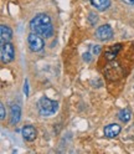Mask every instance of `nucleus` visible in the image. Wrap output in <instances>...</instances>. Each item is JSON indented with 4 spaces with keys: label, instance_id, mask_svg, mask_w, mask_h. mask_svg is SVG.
Segmentation results:
<instances>
[{
    "label": "nucleus",
    "instance_id": "f03ea898",
    "mask_svg": "<svg viewBox=\"0 0 134 154\" xmlns=\"http://www.w3.org/2000/svg\"><path fill=\"white\" fill-rule=\"evenodd\" d=\"M37 106H39L40 114L44 116V117H49V116H52L53 113H56L57 108H59V103H57L56 101H52L50 98H47V97L40 98Z\"/></svg>",
    "mask_w": 134,
    "mask_h": 154
},
{
    "label": "nucleus",
    "instance_id": "0eeeda50",
    "mask_svg": "<svg viewBox=\"0 0 134 154\" xmlns=\"http://www.w3.org/2000/svg\"><path fill=\"white\" fill-rule=\"evenodd\" d=\"M21 134H23V137H24L25 140L32 142L36 138V129H35L34 126H25L21 129Z\"/></svg>",
    "mask_w": 134,
    "mask_h": 154
},
{
    "label": "nucleus",
    "instance_id": "f257e3e1",
    "mask_svg": "<svg viewBox=\"0 0 134 154\" xmlns=\"http://www.w3.org/2000/svg\"><path fill=\"white\" fill-rule=\"evenodd\" d=\"M30 27H31L32 32H36V34L45 36V37H50L53 32L51 19H50L49 15H46V14L36 15L30 21Z\"/></svg>",
    "mask_w": 134,
    "mask_h": 154
},
{
    "label": "nucleus",
    "instance_id": "ddd939ff",
    "mask_svg": "<svg viewBox=\"0 0 134 154\" xmlns=\"http://www.w3.org/2000/svg\"><path fill=\"white\" fill-rule=\"evenodd\" d=\"M99 52H101V47L99 46H92V55H94V56H97V55H99Z\"/></svg>",
    "mask_w": 134,
    "mask_h": 154
},
{
    "label": "nucleus",
    "instance_id": "2eb2a0df",
    "mask_svg": "<svg viewBox=\"0 0 134 154\" xmlns=\"http://www.w3.org/2000/svg\"><path fill=\"white\" fill-rule=\"evenodd\" d=\"M0 118H2V119L5 118V108H4V104L3 103L0 104Z\"/></svg>",
    "mask_w": 134,
    "mask_h": 154
},
{
    "label": "nucleus",
    "instance_id": "a211bd4d",
    "mask_svg": "<svg viewBox=\"0 0 134 154\" xmlns=\"http://www.w3.org/2000/svg\"><path fill=\"white\" fill-rule=\"evenodd\" d=\"M123 2L128 5H134V0H123Z\"/></svg>",
    "mask_w": 134,
    "mask_h": 154
},
{
    "label": "nucleus",
    "instance_id": "6e6552de",
    "mask_svg": "<svg viewBox=\"0 0 134 154\" xmlns=\"http://www.w3.org/2000/svg\"><path fill=\"white\" fill-rule=\"evenodd\" d=\"M122 50V44H116V45H112L109 46L108 49L106 50V59L108 61L113 60L114 57H116L118 55V52Z\"/></svg>",
    "mask_w": 134,
    "mask_h": 154
},
{
    "label": "nucleus",
    "instance_id": "39448f33",
    "mask_svg": "<svg viewBox=\"0 0 134 154\" xmlns=\"http://www.w3.org/2000/svg\"><path fill=\"white\" fill-rule=\"evenodd\" d=\"M113 36V30L109 25H102L96 30V37L101 41H107Z\"/></svg>",
    "mask_w": 134,
    "mask_h": 154
},
{
    "label": "nucleus",
    "instance_id": "7ed1b4c3",
    "mask_svg": "<svg viewBox=\"0 0 134 154\" xmlns=\"http://www.w3.org/2000/svg\"><path fill=\"white\" fill-rule=\"evenodd\" d=\"M27 42H29V47H30V50L34 51V52H39L44 49V40L41 38V35L36 34V32H32L27 37Z\"/></svg>",
    "mask_w": 134,
    "mask_h": 154
},
{
    "label": "nucleus",
    "instance_id": "4468645a",
    "mask_svg": "<svg viewBox=\"0 0 134 154\" xmlns=\"http://www.w3.org/2000/svg\"><path fill=\"white\" fill-rule=\"evenodd\" d=\"M90 23H91V25H94L96 23H97V20H98V17H97V15L94 16V14H90Z\"/></svg>",
    "mask_w": 134,
    "mask_h": 154
},
{
    "label": "nucleus",
    "instance_id": "f8f14e48",
    "mask_svg": "<svg viewBox=\"0 0 134 154\" xmlns=\"http://www.w3.org/2000/svg\"><path fill=\"white\" fill-rule=\"evenodd\" d=\"M118 118H119V121L123 122V123L129 122L130 118H132V112H130V109H129V108H123L122 111H119Z\"/></svg>",
    "mask_w": 134,
    "mask_h": 154
},
{
    "label": "nucleus",
    "instance_id": "20e7f679",
    "mask_svg": "<svg viewBox=\"0 0 134 154\" xmlns=\"http://www.w3.org/2000/svg\"><path fill=\"white\" fill-rule=\"evenodd\" d=\"M0 55H2L3 63L11 62L14 60V56H15L14 46L10 42H2V51H0Z\"/></svg>",
    "mask_w": 134,
    "mask_h": 154
},
{
    "label": "nucleus",
    "instance_id": "9d476101",
    "mask_svg": "<svg viewBox=\"0 0 134 154\" xmlns=\"http://www.w3.org/2000/svg\"><path fill=\"white\" fill-rule=\"evenodd\" d=\"M0 35H2V42H9L13 36V31L9 26L2 25V27H0Z\"/></svg>",
    "mask_w": 134,
    "mask_h": 154
},
{
    "label": "nucleus",
    "instance_id": "9b49d317",
    "mask_svg": "<svg viewBox=\"0 0 134 154\" xmlns=\"http://www.w3.org/2000/svg\"><path fill=\"white\" fill-rule=\"evenodd\" d=\"M92 6H94L97 10L99 11H103L106 10V9H108L109 4H111V0H90Z\"/></svg>",
    "mask_w": 134,
    "mask_h": 154
},
{
    "label": "nucleus",
    "instance_id": "423d86ee",
    "mask_svg": "<svg viewBox=\"0 0 134 154\" xmlns=\"http://www.w3.org/2000/svg\"><path fill=\"white\" fill-rule=\"evenodd\" d=\"M120 131H122V128H120L119 124L112 123V124L106 126V128H104V136H106L107 138H116L120 133Z\"/></svg>",
    "mask_w": 134,
    "mask_h": 154
},
{
    "label": "nucleus",
    "instance_id": "1a4fd4ad",
    "mask_svg": "<svg viewBox=\"0 0 134 154\" xmlns=\"http://www.w3.org/2000/svg\"><path fill=\"white\" fill-rule=\"evenodd\" d=\"M10 122L11 124H17L19 121H20V116H21V109L17 104H13L11 109H10Z\"/></svg>",
    "mask_w": 134,
    "mask_h": 154
},
{
    "label": "nucleus",
    "instance_id": "dca6fc26",
    "mask_svg": "<svg viewBox=\"0 0 134 154\" xmlns=\"http://www.w3.org/2000/svg\"><path fill=\"white\" fill-rule=\"evenodd\" d=\"M90 56H91V54H90V52H88V54H84V57H83V59H84V61H87V62H90V61L92 60V59H91V57H90Z\"/></svg>",
    "mask_w": 134,
    "mask_h": 154
},
{
    "label": "nucleus",
    "instance_id": "f3484780",
    "mask_svg": "<svg viewBox=\"0 0 134 154\" xmlns=\"http://www.w3.org/2000/svg\"><path fill=\"white\" fill-rule=\"evenodd\" d=\"M24 93L27 96L29 94V87H27V81H25V87H24Z\"/></svg>",
    "mask_w": 134,
    "mask_h": 154
}]
</instances>
